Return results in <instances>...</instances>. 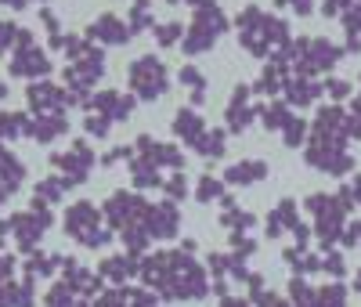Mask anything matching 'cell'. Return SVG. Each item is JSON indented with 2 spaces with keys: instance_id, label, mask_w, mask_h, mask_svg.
I'll return each instance as SVG.
<instances>
[{
  "instance_id": "obj_33",
  "label": "cell",
  "mask_w": 361,
  "mask_h": 307,
  "mask_svg": "<svg viewBox=\"0 0 361 307\" xmlns=\"http://www.w3.org/2000/svg\"><path fill=\"white\" fill-rule=\"evenodd\" d=\"M322 267H325L329 275H333V279H340V275L347 271V264H343V257H340V253H333V257H325V264H322Z\"/></svg>"
},
{
  "instance_id": "obj_20",
  "label": "cell",
  "mask_w": 361,
  "mask_h": 307,
  "mask_svg": "<svg viewBox=\"0 0 361 307\" xmlns=\"http://www.w3.org/2000/svg\"><path fill=\"white\" fill-rule=\"evenodd\" d=\"M260 119H264L267 131H282L293 116H289V105H286V102H271V105L260 109Z\"/></svg>"
},
{
  "instance_id": "obj_13",
  "label": "cell",
  "mask_w": 361,
  "mask_h": 307,
  "mask_svg": "<svg viewBox=\"0 0 361 307\" xmlns=\"http://www.w3.org/2000/svg\"><path fill=\"white\" fill-rule=\"evenodd\" d=\"M267 177V163L264 159H238L224 170V181L228 184H257Z\"/></svg>"
},
{
  "instance_id": "obj_6",
  "label": "cell",
  "mask_w": 361,
  "mask_h": 307,
  "mask_svg": "<svg viewBox=\"0 0 361 307\" xmlns=\"http://www.w3.org/2000/svg\"><path fill=\"white\" fill-rule=\"evenodd\" d=\"M51 163H54L58 170H62V177H69L73 184H80V181H87L90 167H94V152H90L83 141H76L69 152H54Z\"/></svg>"
},
{
  "instance_id": "obj_41",
  "label": "cell",
  "mask_w": 361,
  "mask_h": 307,
  "mask_svg": "<svg viewBox=\"0 0 361 307\" xmlns=\"http://www.w3.org/2000/svg\"><path fill=\"white\" fill-rule=\"evenodd\" d=\"M357 289H361V275H357Z\"/></svg>"
},
{
  "instance_id": "obj_35",
  "label": "cell",
  "mask_w": 361,
  "mask_h": 307,
  "mask_svg": "<svg viewBox=\"0 0 361 307\" xmlns=\"http://www.w3.org/2000/svg\"><path fill=\"white\" fill-rule=\"evenodd\" d=\"M130 307H156V296L152 293H127Z\"/></svg>"
},
{
  "instance_id": "obj_36",
  "label": "cell",
  "mask_w": 361,
  "mask_h": 307,
  "mask_svg": "<svg viewBox=\"0 0 361 307\" xmlns=\"http://www.w3.org/2000/svg\"><path fill=\"white\" fill-rule=\"evenodd\" d=\"M279 4H289L293 11H300V15H307V11L314 8V0H279Z\"/></svg>"
},
{
  "instance_id": "obj_24",
  "label": "cell",
  "mask_w": 361,
  "mask_h": 307,
  "mask_svg": "<svg viewBox=\"0 0 361 307\" xmlns=\"http://www.w3.org/2000/svg\"><path fill=\"white\" fill-rule=\"evenodd\" d=\"M152 25V0H134L130 8V33H141V29Z\"/></svg>"
},
{
  "instance_id": "obj_26",
  "label": "cell",
  "mask_w": 361,
  "mask_h": 307,
  "mask_svg": "<svg viewBox=\"0 0 361 307\" xmlns=\"http://www.w3.org/2000/svg\"><path fill=\"white\" fill-rule=\"evenodd\" d=\"M221 195H224V184L217 177H199V188H195V199L199 203H214Z\"/></svg>"
},
{
  "instance_id": "obj_2",
  "label": "cell",
  "mask_w": 361,
  "mask_h": 307,
  "mask_svg": "<svg viewBox=\"0 0 361 307\" xmlns=\"http://www.w3.org/2000/svg\"><path fill=\"white\" fill-rule=\"evenodd\" d=\"M166 87H170V76H166V66L156 54H141L130 66V90L141 102H156Z\"/></svg>"
},
{
  "instance_id": "obj_30",
  "label": "cell",
  "mask_w": 361,
  "mask_h": 307,
  "mask_svg": "<svg viewBox=\"0 0 361 307\" xmlns=\"http://www.w3.org/2000/svg\"><path fill=\"white\" fill-rule=\"evenodd\" d=\"M83 127H87V134H94V138H105V134H109V119H105V116H98V112H90Z\"/></svg>"
},
{
  "instance_id": "obj_3",
  "label": "cell",
  "mask_w": 361,
  "mask_h": 307,
  "mask_svg": "<svg viewBox=\"0 0 361 307\" xmlns=\"http://www.w3.org/2000/svg\"><path fill=\"white\" fill-rule=\"evenodd\" d=\"M66 231H69L73 239H80L83 246H94V250L109 242V231L102 228V213L90 206V203L69 206V213H66Z\"/></svg>"
},
{
  "instance_id": "obj_42",
  "label": "cell",
  "mask_w": 361,
  "mask_h": 307,
  "mask_svg": "<svg viewBox=\"0 0 361 307\" xmlns=\"http://www.w3.org/2000/svg\"><path fill=\"white\" fill-rule=\"evenodd\" d=\"M166 4H177V0H166Z\"/></svg>"
},
{
  "instance_id": "obj_4",
  "label": "cell",
  "mask_w": 361,
  "mask_h": 307,
  "mask_svg": "<svg viewBox=\"0 0 361 307\" xmlns=\"http://www.w3.org/2000/svg\"><path fill=\"white\" fill-rule=\"evenodd\" d=\"M307 163L325 170V174H347L354 167L350 152H347V141H336V138H311Z\"/></svg>"
},
{
  "instance_id": "obj_11",
  "label": "cell",
  "mask_w": 361,
  "mask_h": 307,
  "mask_svg": "<svg viewBox=\"0 0 361 307\" xmlns=\"http://www.w3.org/2000/svg\"><path fill=\"white\" fill-rule=\"evenodd\" d=\"M87 109L98 112V116H105V119L112 123V119H127V116L134 112V98L116 95V90H102V95L87 98Z\"/></svg>"
},
{
  "instance_id": "obj_39",
  "label": "cell",
  "mask_w": 361,
  "mask_h": 307,
  "mask_svg": "<svg viewBox=\"0 0 361 307\" xmlns=\"http://www.w3.org/2000/svg\"><path fill=\"white\" fill-rule=\"evenodd\" d=\"M4 98H8V87H4V83H0V102H4Z\"/></svg>"
},
{
  "instance_id": "obj_34",
  "label": "cell",
  "mask_w": 361,
  "mask_h": 307,
  "mask_svg": "<svg viewBox=\"0 0 361 307\" xmlns=\"http://www.w3.org/2000/svg\"><path fill=\"white\" fill-rule=\"evenodd\" d=\"M257 307H293V303L275 296V293H257Z\"/></svg>"
},
{
  "instance_id": "obj_18",
  "label": "cell",
  "mask_w": 361,
  "mask_h": 307,
  "mask_svg": "<svg viewBox=\"0 0 361 307\" xmlns=\"http://www.w3.org/2000/svg\"><path fill=\"white\" fill-rule=\"evenodd\" d=\"M134 271H137L134 257H109V260L98 267V275H102V279H112V282H127Z\"/></svg>"
},
{
  "instance_id": "obj_37",
  "label": "cell",
  "mask_w": 361,
  "mask_h": 307,
  "mask_svg": "<svg viewBox=\"0 0 361 307\" xmlns=\"http://www.w3.org/2000/svg\"><path fill=\"white\" fill-rule=\"evenodd\" d=\"M217 307H250V303H246V300H238V296H224Z\"/></svg>"
},
{
  "instance_id": "obj_40",
  "label": "cell",
  "mask_w": 361,
  "mask_h": 307,
  "mask_svg": "<svg viewBox=\"0 0 361 307\" xmlns=\"http://www.w3.org/2000/svg\"><path fill=\"white\" fill-rule=\"evenodd\" d=\"M8 199V188H4V184H0V203H4Z\"/></svg>"
},
{
  "instance_id": "obj_28",
  "label": "cell",
  "mask_w": 361,
  "mask_h": 307,
  "mask_svg": "<svg viewBox=\"0 0 361 307\" xmlns=\"http://www.w3.org/2000/svg\"><path fill=\"white\" fill-rule=\"evenodd\" d=\"M307 134H311V127H307L304 119H296V116H293V119L286 123V127H282L286 145H304V138H307Z\"/></svg>"
},
{
  "instance_id": "obj_23",
  "label": "cell",
  "mask_w": 361,
  "mask_h": 307,
  "mask_svg": "<svg viewBox=\"0 0 361 307\" xmlns=\"http://www.w3.org/2000/svg\"><path fill=\"white\" fill-rule=\"evenodd\" d=\"M62 264L58 257H47V253H33L29 257V264H25V271H29V279H44V275H54V267Z\"/></svg>"
},
{
  "instance_id": "obj_16",
  "label": "cell",
  "mask_w": 361,
  "mask_h": 307,
  "mask_svg": "<svg viewBox=\"0 0 361 307\" xmlns=\"http://www.w3.org/2000/svg\"><path fill=\"white\" fill-rule=\"evenodd\" d=\"M69 131V123L62 112H51V116H37L33 123H29V138H37V141H54V138H62Z\"/></svg>"
},
{
  "instance_id": "obj_29",
  "label": "cell",
  "mask_w": 361,
  "mask_h": 307,
  "mask_svg": "<svg viewBox=\"0 0 361 307\" xmlns=\"http://www.w3.org/2000/svg\"><path fill=\"white\" fill-rule=\"evenodd\" d=\"M163 188H166L170 199H185V195H188V181H185V174H173V177L163 184Z\"/></svg>"
},
{
  "instance_id": "obj_31",
  "label": "cell",
  "mask_w": 361,
  "mask_h": 307,
  "mask_svg": "<svg viewBox=\"0 0 361 307\" xmlns=\"http://www.w3.org/2000/svg\"><path fill=\"white\" fill-rule=\"evenodd\" d=\"M15 37H18V25L15 22H0V54L15 44Z\"/></svg>"
},
{
  "instance_id": "obj_8",
  "label": "cell",
  "mask_w": 361,
  "mask_h": 307,
  "mask_svg": "<svg viewBox=\"0 0 361 307\" xmlns=\"http://www.w3.org/2000/svg\"><path fill=\"white\" fill-rule=\"evenodd\" d=\"M145 228H148V235H152V239H173L177 228H180V213H177V206H173L170 199L159 203V206H148V213H145Z\"/></svg>"
},
{
  "instance_id": "obj_22",
  "label": "cell",
  "mask_w": 361,
  "mask_h": 307,
  "mask_svg": "<svg viewBox=\"0 0 361 307\" xmlns=\"http://www.w3.org/2000/svg\"><path fill=\"white\" fill-rule=\"evenodd\" d=\"M18 134H29V119L22 112H4L0 116V141L18 138Z\"/></svg>"
},
{
  "instance_id": "obj_1",
  "label": "cell",
  "mask_w": 361,
  "mask_h": 307,
  "mask_svg": "<svg viewBox=\"0 0 361 307\" xmlns=\"http://www.w3.org/2000/svg\"><path fill=\"white\" fill-rule=\"evenodd\" d=\"M224 29H228V18H224V11L217 8V0H202L199 11H195V18H192L188 37H185V51H188V54L209 51Z\"/></svg>"
},
{
  "instance_id": "obj_14",
  "label": "cell",
  "mask_w": 361,
  "mask_h": 307,
  "mask_svg": "<svg viewBox=\"0 0 361 307\" xmlns=\"http://www.w3.org/2000/svg\"><path fill=\"white\" fill-rule=\"evenodd\" d=\"M286 105H311L314 98H322V87L311 80V76H293L286 80Z\"/></svg>"
},
{
  "instance_id": "obj_25",
  "label": "cell",
  "mask_w": 361,
  "mask_h": 307,
  "mask_svg": "<svg viewBox=\"0 0 361 307\" xmlns=\"http://www.w3.org/2000/svg\"><path fill=\"white\" fill-rule=\"evenodd\" d=\"M180 83L192 87V102L199 105V102H202V95H206V76H202L195 66H185V69H180Z\"/></svg>"
},
{
  "instance_id": "obj_19",
  "label": "cell",
  "mask_w": 361,
  "mask_h": 307,
  "mask_svg": "<svg viewBox=\"0 0 361 307\" xmlns=\"http://www.w3.org/2000/svg\"><path fill=\"white\" fill-rule=\"evenodd\" d=\"M224 138H228L224 131H209V127H206V134H202L192 148L199 152V156H206V159H221V156H224Z\"/></svg>"
},
{
  "instance_id": "obj_32",
  "label": "cell",
  "mask_w": 361,
  "mask_h": 307,
  "mask_svg": "<svg viewBox=\"0 0 361 307\" xmlns=\"http://www.w3.org/2000/svg\"><path fill=\"white\" fill-rule=\"evenodd\" d=\"M325 90H329V95H333L336 102H343V98H350V95H354L347 80H329V83H325Z\"/></svg>"
},
{
  "instance_id": "obj_15",
  "label": "cell",
  "mask_w": 361,
  "mask_h": 307,
  "mask_svg": "<svg viewBox=\"0 0 361 307\" xmlns=\"http://www.w3.org/2000/svg\"><path fill=\"white\" fill-rule=\"evenodd\" d=\"M173 134H177L180 141L195 145V141L206 134V123H202V116H199L195 109H180V112L173 116Z\"/></svg>"
},
{
  "instance_id": "obj_38",
  "label": "cell",
  "mask_w": 361,
  "mask_h": 307,
  "mask_svg": "<svg viewBox=\"0 0 361 307\" xmlns=\"http://www.w3.org/2000/svg\"><path fill=\"white\" fill-rule=\"evenodd\" d=\"M354 116H361V90L354 95Z\"/></svg>"
},
{
  "instance_id": "obj_10",
  "label": "cell",
  "mask_w": 361,
  "mask_h": 307,
  "mask_svg": "<svg viewBox=\"0 0 361 307\" xmlns=\"http://www.w3.org/2000/svg\"><path fill=\"white\" fill-rule=\"evenodd\" d=\"M47 69H51V58L37 44L15 47V58H11V73L15 76H47Z\"/></svg>"
},
{
  "instance_id": "obj_12",
  "label": "cell",
  "mask_w": 361,
  "mask_h": 307,
  "mask_svg": "<svg viewBox=\"0 0 361 307\" xmlns=\"http://www.w3.org/2000/svg\"><path fill=\"white\" fill-rule=\"evenodd\" d=\"M87 37H90V40H102V44H127L134 33H130V25H127L123 18H116V15H102V18L90 22Z\"/></svg>"
},
{
  "instance_id": "obj_17",
  "label": "cell",
  "mask_w": 361,
  "mask_h": 307,
  "mask_svg": "<svg viewBox=\"0 0 361 307\" xmlns=\"http://www.w3.org/2000/svg\"><path fill=\"white\" fill-rule=\"evenodd\" d=\"M130 174H134L137 188H156V184H163L159 167H156L152 159H145V156H134V159H130Z\"/></svg>"
},
{
  "instance_id": "obj_7",
  "label": "cell",
  "mask_w": 361,
  "mask_h": 307,
  "mask_svg": "<svg viewBox=\"0 0 361 307\" xmlns=\"http://www.w3.org/2000/svg\"><path fill=\"white\" fill-rule=\"evenodd\" d=\"M25 98H29V109H33L37 116H51V112H62L66 105H73V98L54 83H29Z\"/></svg>"
},
{
  "instance_id": "obj_27",
  "label": "cell",
  "mask_w": 361,
  "mask_h": 307,
  "mask_svg": "<svg viewBox=\"0 0 361 307\" xmlns=\"http://www.w3.org/2000/svg\"><path fill=\"white\" fill-rule=\"evenodd\" d=\"M156 29V40L159 47H173L180 37H185V29H180V22H163V25H152Z\"/></svg>"
},
{
  "instance_id": "obj_9",
  "label": "cell",
  "mask_w": 361,
  "mask_h": 307,
  "mask_svg": "<svg viewBox=\"0 0 361 307\" xmlns=\"http://www.w3.org/2000/svg\"><path fill=\"white\" fill-rule=\"evenodd\" d=\"M224 119H228V131H246L250 123L257 119V105L250 102V87L246 83H238L235 87V95H231V102H228V109H224Z\"/></svg>"
},
{
  "instance_id": "obj_21",
  "label": "cell",
  "mask_w": 361,
  "mask_h": 307,
  "mask_svg": "<svg viewBox=\"0 0 361 307\" xmlns=\"http://www.w3.org/2000/svg\"><path fill=\"white\" fill-rule=\"evenodd\" d=\"M221 224L224 228H235V231H243V228H253V213L246 210H238L231 199H224V213H221Z\"/></svg>"
},
{
  "instance_id": "obj_5",
  "label": "cell",
  "mask_w": 361,
  "mask_h": 307,
  "mask_svg": "<svg viewBox=\"0 0 361 307\" xmlns=\"http://www.w3.org/2000/svg\"><path fill=\"white\" fill-rule=\"evenodd\" d=\"M145 213H148V203L137 199V195H130V192H116V195H109V203H105V217H109V224L119 228V231L130 228V224H141Z\"/></svg>"
}]
</instances>
